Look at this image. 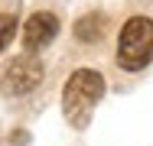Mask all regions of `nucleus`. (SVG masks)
Wrapping results in <instances>:
<instances>
[{
    "label": "nucleus",
    "instance_id": "nucleus-1",
    "mask_svg": "<svg viewBox=\"0 0 153 146\" xmlns=\"http://www.w3.org/2000/svg\"><path fill=\"white\" fill-rule=\"evenodd\" d=\"M104 94V78L91 72V68H78L68 81H65V91H62V111H65V120L72 127H88L91 120L94 104L101 101Z\"/></svg>",
    "mask_w": 153,
    "mask_h": 146
},
{
    "label": "nucleus",
    "instance_id": "nucleus-2",
    "mask_svg": "<svg viewBox=\"0 0 153 146\" xmlns=\"http://www.w3.org/2000/svg\"><path fill=\"white\" fill-rule=\"evenodd\" d=\"M153 58V20L147 16H134L127 20L117 39V62L127 72H140L147 68Z\"/></svg>",
    "mask_w": 153,
    "mask_h": 146
},
{
    "label": "nucleus",
    "instance_id": "nucleus-3",
    "mask_svg": "<svg viewBox=\"0 0 153 146\" xmlns=\"http://www.w3.org/2000/svg\"><path fill=\"white\" fill-rule=\"evenodd\" d=\"M39 81H42V65L33 55L13 58L10 68L3 72V91H7V94H30Z\"/></svg>",
    "mask_w": 153,
    "mask_h": 146
},
{
    "label": "nucleus",
    "instance_id": "nucleus-4",
    "mask_svg": "<svg viewBox=\"0 0 153 146\" xmlns=\"http://www.w3.org/2000/svg\"><path fill=\"white\" fill-rule=\"evenodd\" d=\"M56 32H59V20L52 13H33L26 20V26H23V46H26V52L46 49L56 39Z\"/></svg>",
    "mask_w": 153,
    "mask_h": 146
},
{
    "label": "nucleus",
    "instance_id": "nucleus-5",
    "mask_svg": "<svg viewBox=\"0 0 153 146\" xmlns=\"http://www.w3.org/2000/svg\"><path fill=\"white\" fill-rule=\"evenodd\" d=\"M104 26H108L104 16H101V13H91V16H85V20L75 23V36H78L82 42H94V39L104 32Z\"/></svg>",
    "mask_w": 153,
    "mask_h": 146
},
{
    "label": "nucleus",
    "instance_id": "nucleus-6",
    "mask_svg": "<svg viewBox=\"0 0 153 146\" xmlns=\"http://www.w3.org/2000/svg\"><path fill=\"white\" fill-rule=\"evenodd\" d=\"M13 32H16V16L13 13H0V52L7 49V42L13 39Z\"/></svg>",
    "mask_w": 153,
    "mask_h": 146
}]
</instances>
